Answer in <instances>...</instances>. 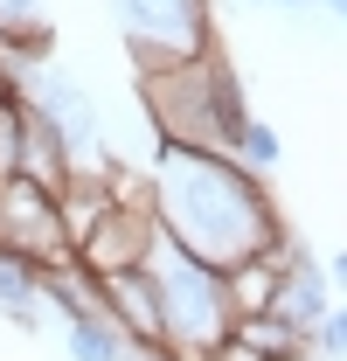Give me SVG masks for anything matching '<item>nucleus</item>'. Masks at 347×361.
<instances>
[{
    "label": "nucleus",
    "mask_w": 347,
    "mask_h": 361,
    "mask_svg": "<svg viewBox=\"0 0 347 361\" xmlns=\"http://www.w3.org/2000/svg\"><path fill=\"white\" fill-rule=\"evenodd\" d=\"M334 14H341V21H347V0H334Z\"/></svg>",
    "instance_id": "obj_19"
},
{
    "label": "nucleus",
    "mask_w": 347,
    "mask_h": 361,
    "mask_svg": "<svg viewBox=\"0 0 347 361\" xmlns=\"http://www.w3.org/2000/svg\"><path fill=\"white\" fill-rule=\"evenodd\" d=\"M0 257H21V264H35V271L70 257L56 195H42L35 180H0Z\"/></svg>",
    "instance_id": "obj_5"
},
{
    "label": "nucleus",
    "mask_w": 347,
    "mask_h": 361,
    "mask_svg": "<svg viewBox=\"0 0 347 361\" xmlns=\"http://www.w3.org/2000/svg\"><path fill=\"white\" fill-rule=\"evenodd\" d=\"M146 174H153V223H160V236L174 250H188L195 264H209V271H229L243 257H271L292 236L278 223L264 180L243 174L222 153L153 146Z\"/></svg>",
    "instance_id": "obj_1"
},
{
    "label": "nucleus",
    "mask_w": 347,
    "mask_h": 361,
    "mask_svg": "<svg viewBox=\"0 0 347 361\" xmlns=\"http://www.w3.org/2000/svg\"><path fill=\"white\" fill-rule=\"evenodd\" d=\"M139 97H146L153 146H181V153H222L229 160V146L250 118L243 84H236L222 49H202V56L174 63L160 77H139Z\"/></svg>",
    "instance_id": "obj_2"
},
{
    "label": "nucleus",
    "mask_w": 347,
    "mask_h": 361,
    "mask_svg": "<svg viewBox=\"0 0 347 361\" xmlns=\"http://www.w3.org/2000/svg\"><path fill=\"white\" fill-rule=\"evenodd\" d=\"M28 28H49L42 0H0V42H14V35H28Z\"/></svg>",
    "instance_id": "obj_16"
},
{
    "label": "nucleus",
    "mask_w": 347,
    "mask_h": 361,
    "mask_svg": "<svg viewBox=\"0 0 347 361\" xmlns=\"http://www.w3.org/2000/svg\"><path fill=\"white\" fill-rule=\"evenodd\" d=\"M14 180H35L42 195H63V188L77 180V160L63 153V139L49 133L28 104H21V174H14Z\"/></svg>",
    "instance_id": "obj_10"
},
{
    "label": "nucleus",
    "mask_w": 347,
    "mask_h": 361,
    "mask_svg": "<svg viewBox=\"0 0 347 361\" xmlns=\"http://www.w3.org/2000/svg\"><path fill=\"white\" fill-rule=\"evenodd\" d=\"M97 299H104V313L111 326L126 334V348H146V341H167V313H160V285H153V271H111V278H97Z\"/></svg>",
    "instance_id": "obj_7"
},
{
    "label": "nucleus",
    "mask_w": 347,
    "mask_h": 361,
    "mask_svg": "<svg viewBox=\"0 0 347 361\" xmlns=\"http://www.w3.org/2000/svg\"><path fill=\"white\" fill-rule=\"evenodd\" d=\"M327 285H334V299H347V250H334V264H327Z\"/></svg>",
    "instance_id": "obj_17"
},
{
    "label": "nucleus",
    "mask_w": 347,
    "mask_h": 361,
    "mask_svg": "<svg viewBox=\"0 0 347 361\" xmlns=\"http://www.w3.org/2000/svg\"><path fill=\"white\" fill-rule=\"evenodd\" d=\"M153 243H160V223H153V216L111 209L70 257H77V271H90V278H111V271H139L146 257H153Z\"/></svg>",
    "instance_id": "obj_6"
},
{
    "label": "nucleus",
    "mask_w": 347,
    "mask_h": 361,
    "mask_svg": "<svg viewBox=\"0 0 347 361\" xmlns=\"http://www.w3.org/2000/svg\"><path fill=\"white\" fill-rule=\"evenodd\" d=\"M0 313L14 319L21 334H42V326H49V306H42V285H35V264L0 257Z\"/></svg>",
    "instance_id": "obj_12"
},
{
    "label": "nucleus",
    "mask_w": 347,
    "mask_h": 361,
    "mask_svg": "<svg viewBox=\"0 0 347 361\" xmlns=\"http://www.w3.org/2000/svg\"><path fill=\"white\" fill-rule=\"evenodd\" d=\"M312 355L327 361H347V299H334V313L312 326Z\"/></svg>",
    "instance_id": "obj_15"
},
{
    "label": "nucleus",
    "mask_w": 347,
    "mask_h": 361,
    "mask_svg": "<svg viewBox=\"0 0 347 361\" xmlns=\"http://www.w3.org/2000/svg\"><path fill=\"white\" fill-rule=\"evenodd\" d=\"M334 313V285H327V264H312L299 243H292V257H285V292H278V319L299 334V341H312V326Z\"/></svg>",
    "instance_id": "obj_9"
},
{
    "label": "nucleus",
    "mask_w": 347,
    "mask_h": 361,
    "mask_svg": "<svg viewBox=\"0 0 347 361\" xmlns=\"http://www.w3.org/2000/svg\"><path fill=\"white\" fill-rule=\"evenodd\" d=\"M299 236H285L271 257H243V264L222 271V299H229V319H264L278 313V292H285V257H292Z\"/></svg>",
    "instance_id": "obj_8"
},
{
    "label": "nucleus",
    "mask_w": 347,
    "mask_h": 361,
    "mask_svg": "<svg viewBox=\"0 0 347 361\" xmlns=\"http://www.w3.org/2000/svg\"><path fill=\"white\" fill-rule=\"evenodd\" d=\"M56 216H63V243L77 250L90 229L111 216V188H104V167H97V174H77V180H70V188L56 195Z\"/></svg>",
    "instance_id": "obj_11"
},
{
    "label": "nucleus",
    "mask_w": 347,
    "mask_h": 361,
    "mask_svg": "<svg viewBox=\"0 0 347 361\" xmlns=\"http://www.w3.org/2000/svg\"><path fill=\"white\" fill-rule=\"evenodd\" d=\"M278 7H312V0H278Z\"/></svg>",
    "instance_id": "obj_18"
},
{
    "label": "nucleus",
    "mask_w": 347,
    "mask_h": 361,
    "mask_svg": "<svg viewBox=\"0 0 347 361\" xmlns=\"http://www.w3.org/2000/svg\"><path fill=\"white\" fill-rule=\"evenodd\" d=\"M229 160L243 167V174H278V160H285V139L271 133L264 118H243V133H236V146H229Z\"/></svg>",
    "instance_id": "obj_14"
},
{
    "label": "nucleus",
    "mask_w": 347,
    "mask_h": 361,
    "mask_svg": "<svg viewBox=\"0 0 347 361\" xmlns=\"http://www.w3.org/2000/svg\"><path fill=\"white\" fill-rule=\"evenodd\" d=\"M146 271H153V285H160V313H167V348L181 361H209L229 341V299H222V271L195 264L188 250H174L167 236L153 243V257H146Z\"/></svg>",
    "instance_id": "obj_3"
},
{
    "label": "nucleus",
    "mask_w": 347,
    "mask_h": 361,
    "mask_svg": "<svg viewBox=\"0 0 347 361\" xmlns=\"http://www.w3.org/2000/svg\"><path fill=\"white\" fill-rule=\"evenodd\" d=\"M63 348H70V361H126V334L111 326V313H97L63 326Z\"/></svg>",
    "instance_id": "obj_13"
},
{
    "label": "nucleus",
    "mask_w": 347,
    "mask_h": 361,
    "mask_svg": "<svg viewBox=\"0 0 347 361\" xmlns=\"http://www.w3.org/2000/svg\"><path fill=\"white\" fill-rule=\"evenodd\" d=\"M111 14H118V35H126L139 77H160L174 63L216 49L209 0H111Z\"/></svg>",
    "instance_id": "obj_4"
}]
</instances>
